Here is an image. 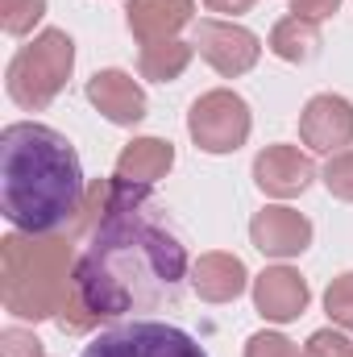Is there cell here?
<instances>
[{
	"label": "cell",
	"mask_w": 353,
	"mask_h": 357,
	"mask_svg": "<svg viewBox=\"0 0 353 357\" xmlns=\"http://www.w3.org/2000/svg\"><path fill=\"white\" fill-rule=\"evenodd\" d=\"M308 278L291 266H266L254 278V312L270 324H291L308 312Z\"/></svg>",
	"instance_id": "cell-10"
},
{
	"label": "cell",
	"mask_w": 353,
	"mask_h": 357,
	"mask_svg": "<svg viewBox=\"0 0 353 357\" xmlns=\"http://www.w3.org/2000/svg\"><path fill=\"white\" fill-rule=\"evenodd\" d=\"M246 287H250V270L237 254L212 250V254H200L191 266V291L204 303H233Z\"/></svg>",
	"instance_id": "cell-13"
},
{
	"label": "cell",
	"mask_w": 353,
	"mask_h": 357,
	"mask_svg": "<svg viewBox=\"0 0 353 357\" xmlns=\"http://www.w3.org/2000/svg\"><path fill=\"white\" fill-rule=\"evenodd\" d=\"M320 178H324L329 195H337V199L353 204V150H341V154H333Z\"/></svg>",
	"instance_id": "cell-20"
},
{
	"label": "cell",
	"mask_w": 353,
	"mask_h": 357,
	"mask_svg": "<svg viewBox=\"0 0 353 357\" xmlns=\"http://www.w3.org/2000/svg\"><path fill=\"white\" fill-rule=\"evenodd\" d=\"M324 312H329V320H333L337 328L353 333V270L337 274V278L329 282V291H324Z\"/></svg>",
	"instance_id": "cell-19"
},
{
	"label": "cell",
	"mask_w": 353,
	"mask_h": 357,
	"mask_svg": "<svg viewBox=\"0 0 353 357\" xmlns=\"http://www.w3.org/2000/svg\"><path fill=\"white\" fill-rule=\"evenodd\" d=\"M270 54L283 59V63H312L324 46L320 38V25L316 21H303V17H283L274 29H270Z\"/></svg>",
	"instance_id": "cell-16"
},
{
	"label": "cell",
	"mask_w": 353,
	"mask_h": 357,
	"mask_svg": "<svg viewBox=\"0 0 353 357\" xmlns=\"http://www.w3.org/2000/svg\"><path fill=\"white\" fill-rule=\"evenodd\" d=\"M299 142L316 154H341L353 146V104L345 96L320 91L299 112Z\"/></svg>",
	"instance_id": "cell-8"
},
{
	"label": "cell",
	"mask_w": 353,
	"mask_h": 357,
	"mask_svg": "<svg viewBox=\"0 0 353 357\" xmlns=\"http://www.w3.org/2000/svg\"><path fill=\"white\" fill-rule=\"evenodd\" d=\"M195 54V42H183V38H167V42H146L142 54H137V71L142 79H154V84H171L187 71Z\"/></svg>",
	"instance_id": "cell-17"
},
{
	"label": "cell",
	"mask_w": 353,
	"mask_h": 357,
	"mask_svg": "<svg viewBox=\"0 0 353 357\" xmlns=\"http://www.w3.org/2000/svg\"><path fill=\"white\" fill-rule=\"evenodd\" d=\"M88 100L112 125H142L146 121V91L129 71H117V67L96 71L88 79Z\"/></svg>",
	"instance_id": "cell-12"
},
{
	"label": "cell",
	"mask_w": 353,
	"mask_h": 357,
	"mask_svg": "<svg viewBox=\"0 0 353 357\" xmlns=\"http://www.w3.org/2000/svg\"><path fill=\"white\" fill-rule=\"evenodd\" d=\"M71 71H75V42H71V33L67 29H42L29 46H21L13 54L4 88L13 96V104L38 112L67 88Z\"/></svg>",
	"instance_id": "cell-4"
},
{
	"label": "cell",
	"mask_w": 353,
	"mask_h": 357,
	"mask_svg": "<svg viewBox=\"0 0 353 357\" xmlns=\"http://www.w3.org/2000/svg\"><path fill=\"white\" fill-rule=\"evenodd\" d=\"M250 241L266 258H299L312 245V220L295 208L270 204L250 220Z\"/></svg>",
	"instance_id": "cell-9"
},
{
	"label": "cell",
	"mask_w": 353,
	"mask_h": 357,
	"mask_svg": "<svg viewBox=\"0 0 353 357\" xmlns=\"http://www.w3.org/2000/svg\"><path fill=\"white\" fill-rule=\"evenodd\" d=\"M246 357H303V349L283 333H254L246 341Z\"/></svg>",
	"instance_id": "cell-22"
},
{
	"label": "cell",
	"mask_w": 353,
	"mask_h": 357,
	"mask_svg": "<svg viewBox=\"0 0 353 357\" xmlns=\"http://www.w3.org/2000/svg\"><path fill=\"white\" fill-rule=\"evenodd\" d=\"M250 129H254L250 104L229 88L204 91L187 112V133H191L195 150H204V154H237L250 142Z\"/></svg>",
	"instance_id": "cell-5"
},
{
	"label": "cell",
	"mask_w": 353,
	"mask_h": 357,
	"mask_svg": "<svg viewBox=\"0 0 353 357\" xmlns=\"http://www.w3.org/2000/svg\"><path fill=\"white\" fill-rule=\"evenodd\" d=\"M84 167L75 146L38 121L0 133V212L17 233H59L84 212Z\"/></svg>",
	"instance_id": "cell-2"
},
{
	"label": "cell",
	"mask_w": 353,
	"mask_h": 357,
	"mask_svg": "<svg viewBox=\"0 0 353 357\" xmlns=\"http://www.w3.org/2000/svg\"><path fill=\"white\" fill-rule=\"evenodd\" d=\"M212 13H229V17H241V13H250L258 0H204Z\"/></svg>",
	"instance_id": "cell-25"
},
{
	"label": "cell",
	"mask_w": 353,
	"mask_h": 357,
	"mask_svg": "<svg viewBox=\"0 0 353 357\" xmlns=\"http://www.w3.org/2000/svg\"><path fill=\"white\" fill-rule=\"evenodd\" d=\"M191 17H195V0H129L125 8V25L142 46L179 38V29L191 25Z\"/></svg>",
	"instance_id": "cell-14"
},
{
	"label": "cell",
	"mask_w": 353,
	"mask_h": 357,
	"mask_svg": "<svg viewBox=\"0 0 353 357\" xmlns=\"http://www.w3.org/2000/svg\"><path fill=\"white\" fill-rule=\"evenodd\" d=\"M46 17V0H0V25L13 38L33 33V25Z\"/></svg>",
	"instance_id": "cell-18"
},
{
	"label": "cell",
	"mask_w": 353,
	"mask_h": 357,
	"mask_svg": "<svg viewBox=\"0 0 353 357\" xmlns=\"http://www.w3.org/2000/svg\"><path fill=\"white\" fill-rule=\"evenodd\" d=\"M0 357H46L42 354V341L25 328H4L0 333Z\"/></svg>",
	"instance_id": "cell-23"
},
{
	"label": "cell",
	"mask_w": 353,
	"mask_h": 357,
	"mask_svg": "<svg viewBox=\"0 0 353 357\" xmlns=\"http://www.w3.org/2000/svg\"><path fill=\"white\" fill-rule=\"evenodd\" d=\"M303 357H353V341L345 328H316L303 345Z\"/></svg>",
	"instance_id": "cell-21"
},
{
	"label": "cell",
	"mask_w": 353,
	"mask_h": 357,
	"mask_svg": "<svg viewBox=\"0 0 353 357\" xmlns=\"http://www.w3.org/2000/svg\"><path fill=\"white\" fill-rule=\"evenodd\" d=\"M316 178V162L299 150V146H266L254 158V183L262 195L274 199H295L312 187Z\"/></svg>",
	"instance_id": "cell-11"
},
{
	"label": "cell",
	"mask_w": 353,
	"mask_h": 357,
	"mask_svg": "<svg viewBox=\"0 0 353 357\" xmlns=\"http://www.w3.org/2000/svg\"><path fill=\"white\" fill-rule=\"evenodd\" d=\"M195 50L225 79H237V75L254 71L258 59H262V42H258L254 29L237 25V21H216V17L195 21Z\"/></svg>",
	"instance_id": "cell-7"
},
{
	"label": "cell",
	"mask_w": 353,
	"mask_h": 357,
	"mask_svg": "<svg viewBox=\"0 0 353 357\" xmlns=\"http://www.w3.org/2000/svg\"><path fill=\"white\" fill-rule=\"evenodd\" d=\"M75 245L63 233H8L0 241V299L17 320H59L75 291Z\"/></svg>",
	"instance_id": "cell-3"
},
{
	"label": "cell",
	"mask_w": 353,
	"mask_h": 357,
	"mask_svg": "<svg viewBox=\"0 0 353 357\" xmlns=\"http://www.w3.org/2000/svg\"><path fill=\"white\" fill-rule=\"evenodd\" d=\"M171 167H175V146L167 137H133L117 154V178H129V183H142V187L167 178Z\"/></svg>",
	"instance_id": "cell-15"
},
{
	"label": "cell",
	"mask_w": 353,
	"mask_h": 357,
	"mask_svg": "<svg viewBox=\"0 0 353 357\" xmlns=\"http://www.w3.org/2000/svg\"><path fill=\"white\" fill-rule=\"evenodd\" d=\"M341 8V0H291V13L295 17H303V21H324V17H333Z\"/></svg>",
	"instance_id": "cell-24"
},
{
	"label": "cell",
	"mask_w": 353,
	"mask_h": 357,
	"mask_svg": "<svg viewBox=\"0 0 353 357\" xmlns=\"http://www.w3.org/2000/svg\"><path fill=\"white\" fill-rule=\"evenodd\" d=\"M80 357H208L204 345L163 320H125L104 328Z\"/></svg>",
	"instance_id": "cell-6"
},
{
	"label": "cell",
	"mask_w": 353,
	"mask_h": 357,
	"mask_svg": "<svg viewBox=\"0 0 353 357\" xmlns=\"http://www.w3.org/2000/svg\"><path fill=\"white\" fill-rule=\"evenodd\" d=\"M75 229L88 237L75 262V291L59 312L63 333L100 320L175 307L187 282V250L167 225V208L129 178L91 183Z\"/></svg>",
	"instance_id": "cell-1"
}]
</instances>
